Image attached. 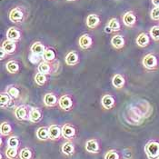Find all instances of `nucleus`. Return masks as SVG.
Listing matches in <instances>:
<instances>
[{
	"label": "nucleus",
	"instance_id": "f257e3e1",
	"mask_svg": "<svg viewBox=\"0 0 159 159\" xmlns=\"http://www.w3.org/2000/svg\"><path fill=\"white\" fill-rule=\"evenodd\" d=\"M145 153L148 159H157L159 157V142L152 140L145 146Z\"/></svg>",
	"mask_w": 159,
	"mask_h": 159
},
{
	"label": "nucleus",
	"instance_id": "f03ea898",
	"mask_svg": "<svg viewBox=\"0 0 159 159\" xmlns=\"http://www.w3.org/2000/svg\"><path fill=\"white\" fill-rule=\"evenodd\" d=\"M142 65L147 70H155L158 66V59L154 54H147L142 60Z\"/></svg>",
	"mask_w": 159,
	"mask_h": 159
},
{
	"label": "nucleus",
	"instance_id": "7ed1b4c3",
	"mask_svg": "<svg viewBox=\"0 0 159 159\" xmlns=\"http://www.w3.org/2000/svg\"><path fill=\"white\" fill-rule=\"evenodd\" d=\"M62 136L66 140H72L75 136V128L70 124H65L61 127Z\"/></svg>",
	"mask_w": 159,
	"mask_h": 159
},
{
	"label": "nucleus",
	"instance_id": "20e7f679",
	"mask_svg": "<svg viewBox=\"0 0 159 159\" xmlns=\"http://www.w3.org/2000/svg\"><path fill=\"white\" fill-rule=\"evenodd\" d=\"M15 116L19 121H25L29 120V111L27 110L26 107L24 105L18 106L15 109Z\"/></svg>",
	"mask_w": 159,
	"mask_h": 159
},
{
	"label": "nucleus",
	"instance_id": "39448f33",
	"mask_svg": "<svg viewBox=\"0 0 159 159\" xmlns=\"http://www.w3.org/2000/svg\"><path fill=\"white\" fill-rule=\"evenodd\" d=\"M9 19L13 23H20L24 19V13L20 8L15 7L9 13Z\"/></svg>",
	"mask_w": 159,
	"mask_h": 159
},
{
	"label": "nucleus",
	"instance_id": "423d86ee",
	"mask_svg": "<svg viewBox=\"0 0 159 159\" xmlns=\"http://www.w3.org/2000/svg\"><path fill=\"white\" fill-rule=\"evenodd\" d=\"M59 107L65 111H69L73 107V100L68 96H62L58 100Z\"/></svg>",
	"mask_w": 159,
	"mask_h": 159
},
{
	"label": "nucleus",
	"instance_id": "0eeeda50",
	"mask_svg": "<svg viewBox=\"0 0 159 159\" xmlns=\"http://www.w3.org/2000/svg\"><path fill=\"white\" fill-rule=\"evenodd\" d=\"M86 152L91 153V154H98L100 151V147L99 144L96 139H89L86 142L85 146Z\"/></svg>",
	"mask_w": 159,
	"mask_h": 159
},
{
	"label": "nucleus",
	"instance_id": "6e6552de",
	"mask_svg": "<svg viewBox=\"0 0 159 159\" xmlns=\"http://www.w3.org/2000/svg\"><path fill=\"white\" fill-rule=\"evenodd\" d=\"M49 139L52 141L57 140L62 136V129L57 125H51L48 127Z\"/></svg>",
	"mask_w": 159,
	"mask_h": 159
},
{
	"label": "nucleus",
	"instance_id": "1a4fd4ad",
	"mask_svg": "<svg viewBox=\"0 0 159 159\" xmlns=\"http://www.w3.org/2000/svg\"><path fill=\"white\" fill-rule=\"evenodd\" d=\"M0 106L1 107H12L14 106L13 98L9 96V94L6 92H2L0 95Z\"/></svg>",
	"mask_w": 159,
	"mask_h": 159
},
{
	"label": "nucleus",
	"instance_id": "9d476101",
	"mask_svg": "<svg viewBox=\"0 0 159 159\" xmlns=\"http://www.w3.org/2000/svg\"><path fill=\"white\" fill-rule=\"evenodd\" d=\"M58 100L59 99H57V96L53 93H48L43 98V102H44L45 106L49 107H56L57 105H58Z\"/></svg>",
	"mask_w": 159,
	"mask_h": 159
},
{
	"label": "nucleus",
	"instance_id": "9b49d317",
	"mask_svg": "<svg viewBox=\"0 0 159 159\" xmlns=\"http://www.w3.org/2000/svg\"><path fill=\"white\" fill-rule=\"evenodd\" d=\"M1 48L4 49V51L7 54V55H12L15 53L16 49V42H14L12 40L7 39L3 42Z\"/></svg>",
	"mask_w": 159,
	"mask_h": 159
},
{
	"label": "nucleus",
	"instance_id": "f8f14e48",
	"mask_svg": "<svg viewBox=\"0 0 159 159\" xmlns=\"http://www.w3.org/2000/svg\"><path fill=\"white\" fill-rule=\"evenodd\" d=\"M99 23H100V18H99V16H98V15H96V14H90V15L87 16L86 20V24L89 28L94 29V28L98 27Z\"/></svg>",
	"mask_w": 159,
	"mask_h": 159
},
{
	"label": "nucleus",
	"instance_id": "ddd939ff",
	"mask_svg": "<svg viewBox=\"0 0 159 159\" xmlns=\"http://www.w3.org/2000/svg\"><path fill=\"white\" fill-rule=\"evenodd\" d=\"M101 104L105 109L109 110L115 107L116 101H115V98L110 95H105V96H103V98L101 99Z\"/></svg>",
	"mask_w": 159,
	"mask_h": 159
},
{
	"label": "nucleus",
	"instance_id": "4468645a",
	"mask_svg": "<svg viewBox=\"0 0 159 159\" xmlns=\"http://www.w3.org/2000/svg\"><path fill=\"white\" fill-rule=\"evenodd\" d=\"M93 44V39L87 34L82 35L78 39V45L82 49L89 48Z\"/></svg>",
	"mask_w": 159,
	"mask_h": 159
},
{
	"label": "nucleus",
	"instance_id": "2eb2a0df",
	"mask_svg": "<svg viewBox=\"0 0 159 159\" xmlns=\"http://www.w3.org/2000/svg\"><path fill=\"white\" fill-rule=\"evenodd\" d=\"M123 23L126 26H133L136 23V16L133 12L128 11L123 16Z\"/></svg>",
	"mask_w": 159,
	"mask_h": 159
},
{
	"label": "nucleus",
	"instance_id": "dca6fc26",
	"mask_svg": "<svg viewBox=\"0 0 159 159\" xmlns=\"http://www.w3.org/2000/svg\"><path fill=\"white\" fill-rule=\"evenodd\" d=\"M136 45L140 48H146L150 43V37L147 33H141L136 37Z\"/></svg>",
	"mask_w": 159,
	"mask_h": 159
},
{
	"label": "nucleus",
	"instance_id": "f3484780",
	"mask_svg": "<svg viewBox=\"0 0 159 159\" xmlns=\"http://www.w3.org/2000/svg\"><path fill=\"white\" fill-rule=\"evenodd\" d=\"M20 37H21V33L16 27H10L7 31V38L9 40L16 42L20 39Z\"/></svg>",
	"mask_w": 159,
	"mask_h": 159
},
{
	"label": "nucleus",
	"instance_id": "a211bd4d",
	"mask_svg": "<svg viewBox=\"0 0 159 159\" xmlns=\"http://www.w3.org/2000/svg\"><path fill=\"white\" fill-rule=\"evenodd\" d=\"M42 119V113L37 107H33L29 111V121L32 123H38Z\"/></svg>",
	"mask_w": 159,
	"mask_h": 159
},
{
	"label": "nucleus",
	"instance_id": "6ab92c4d",
	"mask_svg": "<svg viewBox=\"0 0 159 159\" xmlns=\"http://www.w3.org/2000/svg\"><path fill=\"white\" fill-rule=\"evenodd\" d=\"M125 80L124 76L120 74H116L112 78V85L116 89L123 88L125 86Z\"/></svg>",
	"mask_w": 159,
	"mask_h": 159
},
{
	"label": "nucleus",
	"instance_id": "aec40b11",
	"mask_svg": "<svg viewBox=\"0 0 159 159\" xmlns=\"http://www.w3.org/2000/svg\"><path fill=\"white\" fill-rule=\"evenodd\" d=\"M65 62L68 66H75L79 62V57L75 51H71L66 55V57L65 58Z\"/></svg>",
	"mask_w": 159,
	"mask_h": 159
},
{
	"label": "nucleus",
	"instance_id": "412c9836",
	"mask_svg": "<svg viewBox=\"0 0 159 159\" xmlns=\"http://www.w3.org/2000/svg\"><path fill=\"white\" fill-rule=\"evenodd\" d=\"M111 44L116 49H122L125 47V38L121 35H116L112 37Z\"/></svg>",
	"mask_w": 159,
	"mask_h": 159
},
{
	"label": "nucleus",
	"instance_id": "4be33fe9",
	"mask_svg": "<svg viewBox=\"0 0 159 159\" xmlns=\"http://www.w3.org/2000/svg\"><path fill=\"white\" fill-rule=\"evenodd\" d=\"M61 151L62 153L66 156H71L75 152V146L71 141H67L62 145Z\"/></svg>",
	"mask_w": 159,
	"mask_h": 159
},
{
	"label": "nucleus",
	"instance_id": "5701e85b",
	"mask_svg": "<svg viewBox=\"0 0 159 159\" xmlns=\"http://www.w3.org/2000/svg\"><path fill=\"white\" fill-rule=\"evenodd\" d=\"M37 137L41 140V141H47L49 139V133H48V128L45 127V126H41L39 127L37 130L36 133Z\"/></svg>",
	"mask_w": 159,
	"mask_h": 159
},
{
	"label": "nucleus",
	"instance_id": "b1692460",
	"mask_svg": "<svg viewBox=\"0 0 159 159\" xmlns=\"http://www.w3.org/2000/svg\"><path fill=\"white\" fill-rule=\"evenodd\" d=\"M30 50L32 53L36 54V55H38V56H42L46 50V48L45 46L41 43V42H35L31 48H30Z\"/></svg>",
	"mask_w": 159,
	"mask_h": 159
},
{
	"label": "nucleus",
	"instance_id": "393cba45",
	"mask_svg": "<svg viewBox=\"0 0 159 159\" xmlns=\"http://www.w3.org/2000/svg\"><path fill=\"white\" fill-rule=\"evenodd\" d=\"M6 68L7 70L11 74H16L19 72L20 70V67H19V65L18 63L16 61H13V60H10L7 63L6 65Z\"/></svg>",
	"mask_w": 159,
	"mask_h": 159
},
{
	"label": "nucleus",
	"instance_id": "a878e982",
	"mask_svg": "<svg viewBox=\"0 0 159 159\" xmlns=\"http://www.w3.org/2000/svg\"><path fill=\"white\" fill-rule=\"evenodd\" d=\"M43 60L46 62H52L56 59V53L53 49L46 48L44 54L42 55Z\"/></svg>",
	"mask_w": 159,
	"mask_h": 159
},
{
	"label": "nucleus",
	"instance_id": "bb28decb",
	"mask_svg": "<svg viewBox=\"0 0 159 159\" xmlns=\"http://www.w3.org/2000/svg\"><path fill=\"white\" fill-rule=\"evenodd\" d=\"M5 155H6V157L7 159H16L17 156H19L18 148H16V147H7V148L6 149Z\"/></svg>",
	"mask_w": 159,
	"mask_h": 159
},
{
	"label": "nucleus",
	"instance_id": "cd10ccee",
	"mask_svg": "<svg viewBox=\"0 0 159 159\" xmlns=\"http://www.w3.org/2000/svg\"><path fill=\"white\" fill-rule=\"evenodd\" d=\"M37 71H38V73H42L44 74V75H48L51 72V67H50V66H49V64L48 62L42 61L38 64Z\"/></svg>",
	"mask_w": 159,
	"mask_h": 159
},
{
	"label": "nucleus",
	"instance_id": "c85d7f7f",
	"mask_svg": "<svg viewBox=\"0 0 159 159\" xmlns=\"http://www.w3.org/2000/svg\"><path fill=\"white\" fill-rule=\"evenodd\" d=\"M0 133L1 135L3 136H7L9 135L12 133V126L10 124L7 122H3L0 125Z\"/></svg>",
	"mask_w": 159,
	"mask_h": 159
},
{
	"label": "nucleus",
	"instance_id": "c756f323",
	"mask_svg": "<svg viewBox=\"0 0 159 159\" xmlns=\"http://www.w3.org/2000/svg\"><path fill=\"white\" fill-rule=\"evenodd\" d=\"M107 27L110 28V30L112 32H116V31H119L120 30V23L118 21L117 18H111L109 20V22L107 23Z\"/></svg>",
	"mask_w": 159,
	"mask_h": 159
},
{
	"label": "nucleus",
	"instance_id": "7c9ffc66",
	"mask_svg": "<svg viewBox=\"0 0 159 159\" xmlns=\"http://www.w3.org/2000/svg\"><path fill=\"white\" fill-rule=\"evenodd\" d=\"M19 158L20 159H32L33 158V153L32 151L27 148V147H25L22 148L19 152Z\"/></svg>",
	"mask_w": 159,
	"mask_h": 159
},
{
	"label": "nucleus",
	"instance_id": "2f4dec72",
	"mask_svg": "<svg viewBox=\"0 0 159 159\" xmlns=\"http://www.w3.org/2000/svg\"><path fill=\"white\" fill-rule=\"evenodd\" d=\"M7 92L9 94V96H10L13 99H14V98L16 99V98H19V96H20V91H19V89H18L17 87H16V86H9L7 87Z\"/></svg>",
	"mask_w": 159,
	"mask_h": 159
},
{
	"label": "nucleus",
	"instance_id": "473e14b6",
	"mask_svg": "<svg viewBox=\"0 0 159 159\" xmlns=\"http://www.w3.org/2000/svg\"><path fill=\"white\" fill-rule=\"evenodd\" d=\"M35 82L37 86H44L47 82L46 75L42 73H37L35 75Z\"/></svg>",
	"mask_w": 159,
	"mask_h": 159
},
{
	"label": "nucleus",
	"instance_id": "72a5a7b5",
	"mask_svg": "<svg viewBox=\"0 0 159 159\" xmlns=\"http://www.w3.org/2000/svg\"><path fill=\"white\" fill-rule=\"evenodd\" d=\"M150 37L155 41H159V25H154L149 31Z\"/></svg>",
	"mask_w": 159,
	"mask_h": 159
},
{
	"label": "nucleus",
	"instance_id": "f704fd0d",
	"mask_svg": "<svg viewBox=\"0 0 159 159\" xmlns=\"http://www.w3.org/2000/svg\"><path fill=\"white\" fill-rule=\"evenodd\" d=\"M7 146L11 147H16L18 148V146H19V139L17 136L16 135H11L8 140H7Z\"/></svg>",
	"mask_w": 159,
	"mask_h": 159
},
{
	"label": "nucleus",
	"instance_id": "c9c22d12",
	"mask_svg": "<svg viewBox=\"0 0 159 159\" xmlns=\"http://www.w3.org/2000/svg\"><path fill=\"white\" fill-rule=\"evenodd\" d=\"M105 159H120V156L116 150H109L106 153Z\"/></svg>",
	"mask_w": 159,
	"mask_h": 159
},
{
	"label": "nucleus",
	"instance_id": "e433bc0d",
	"mask_svg": "<svg viewBox=\"0 0 159 159\" xmlns=\"http://www.w3.org/2000/svg\"><path fill=\"white\" fill-rule=\"evenodd\" d=\"M41 57L42 56H38V55H36L34 53H31L28 56V59L33 65H37V64H39L41 62Z\"/></svg>",
	"mask_w": 159,
	"mask_h": 159
},
{
	"label": "nucleus",
	"instance_id": "4c0bfd02",
	"mask_svg": "<svg viewBox=\"0 0 159 159\" xmlns=\"http://www.w3.org/2000/svg\"><path fill=\"white\" fill-rule=\"evenodd\" d=\"M150 16H151V19H153V20H155V21L159 20V7H155L151 10Z\"/></svg>",
	"mask_w": 159,
	"mask_h": 159
},
{
	"label": "nucleus",
	"instance_id": "58836bf2",
	"mask_svg": "<svg viewBox=\"0 0 159 159\" xmlns=\"http://www.w3.org/2000/svg\"><path fill=\"white\" fill-rule=\"evenodd\" d=\"M0 52H1V56H0V59H1V60H4V58L6 57V56H7V53H6L5 51H4V49H2V48H1V51H0Z\"/></svg>",
	"mask_w": 159,
	"mask_h": 159
},
{
	"label": "nucleus",
	"instance_id": "ea45409f",
	"mask_svg": "<svg viewBox=\"0 0 159 159\" xmlns=\"http://www.w3.org/2000/svg\"><path fill=\"white\" fill-rule=\"evenodd\" d=\"M152 4L155 6V7H159V0H152Z\"/></svg>",
	"mask_w": 159,
	"mask_h": 159
},
{
	"label": "nucleus",
	"instance_id": "a19ab883",
	"mask_svg": "<svg viewBox=\"0 0 159 159\" xmlns=\"http://www.w3.org/2000/svg\"><path fill=\"white\" fill-rule=\"evenodd\" d=\"M66 1H75V0H66Z\"/></svg>",
	"mask_w": 159,
	"mask_h": 159
},
{
	"label": "nucleus",
	"instance_id": "79ce46f5",
	"mask_svg": "<svg viewBox=\"0 0 159 159\" xmlns=\"http://www.w3.org/2000/svg\"><path fill=\"white\" fill-rule=\"evenodd\" d=\"M157 159H159V157H158V158H157Z\"/></svg>",
	"mask_w": 159,
	"mask_h": 159
}]
</instances>
